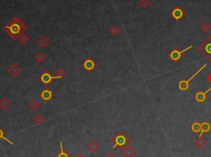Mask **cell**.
I'll list each match as a JSON object with an SVG mask.
<instances>
[{"label": "cell", "instance_id": "obj_15", "mask_svg": "<svg viewBox=\"0 0 211 157\" xmlns=\"http://www.w3.org/2000/svg\"><path fill=\"white\" fill-rule=\"evenodd\" d=\"M36 44L40 48H46L49 45V40L46 35H40L36 40Z\"/></svg>", "mask_w": 211, "mask_h": 157}, {"label": "cell", "instance_id": "obj_18", "mask_svg": "<svg viewBox=\"0 0 211 157\" xmlns=\"http://www.w3.org/2000/svg\"><path fill=\"white\" fill-rule=\"evenodd\" d=\"M31 122L34 123L35 125H36V126H39V125H40V124H42L44 122V118L40 115V114H36V115H35L34 117H33V119H31Z\"/></svg>", "mask_w": 211, "mask_h": 157}, {"label": "cell", "instance_id": "obj_1", "mask_svg": "<svg viewBox=\"0 0 211 157\" xmlns=\"http://www.w3.org/2000/svg\"><path fill=\"white\" fill-rule=\"evenodd\" d=\"M3 30L13 40H18L19 37L25 33L27 26L21 19L18 17H13L3 27Z\"/></svg>", "mask_w": 211, "mask_h": 157}, {"label": "cell", "instance_id": "obj_17", "mask_svg": "<svg viewBox=\"0 0 211 157\" xmlns=\"http://www.w3.org/2000/svg\"><path fill=\"white\" fill-rule=\"evenodd\" d=\"M191 130L194 133H196V134L200 133V131H201L200 123H199L198 121L193 122V123H191Z\"/></svg>", "mask_w": 211, "mask_h": 157}, {"label": "cell", "instance_id": "obj_27", "mask_svg": "<svg viewBox=\"0 0 211 157\" xmlns=\"http://www.w3.org/2000/svg\"><path fill=\"white\" fill-rule=\"evenodd\" d=\"M64 75H65V71L63 70L62 68H58L57 69H56L55 76V77H56L57 79H60V78H62V77H64Z\"/></svg>", "mask_w": 211, "mask_h": 157}, {"label": "cell", "instance_id": "obj_26", "mask_svg": "<svg viewBox=\"0 0 211 157\" xmlns=\"http://www.w3.org/2000/svg\"><path fill=\"white\" fill-rule=\"evenodd\" d=\"M0 140H4V141H6L7 142H8L10 145L14 146V142H12L11 140H9L8 138H7L6 137H5V135H4V132H3V130L2 129V128H0Z\"/></svg>", "mask_w": 211, "mask_h": 157}, {"label": "cell", "instance_id": "obj_4", "mask_svg": "<svg viewBox=\"0 0 211 157\" xmlns=\"http://www.w3.org/2000/svg\"><path fill=\"white\" fill-rule=\"evenodd\" d=\"M206 66H207V63H205V64H204V65H202L201 68H199L198 71H196V72L193 74L192 76L190 77V78H188L187 80L181 81L180 82L178 83V88H179V89H180L181 91H187V90L189 89L190 82L192 80L194 77H196V76H197V75H198V74L200 73V72H201L202 70H203V69H205V68H206Z\"/></svg>", "mask_w": 211, "mask_h": 157}, {"label": "cell", "instance_id": "obj_28", "mask_svg": "<svg viewBox=\"0 0 211 157\" xmlns=\"http://www.w3.org/2000/svg\"><path fill=\"white\" fill-rule=\"evenodd\" d=\"M139 4H140V6H141L142 8H143V9H147V8L150 6L151 3H150V1H149V0H140V2Z\"/></svg>", "mask_w": 211, "mask_h": 157}, {"label": "cell", "instance_id": "obj_23", "mask_svg": "<svg viewBox=\"0 0 211 157\" xmlns=\"http://www.w3.org/2000/svg\"><path fill=\"white\" fill-rule=\"evenodd\" d=\"M59 145H60V150H59V154L56 155V157H70L69 156V155H68V153L64 150V147H63V143L61 141H60V142H59Z\"/></svg>", "mask_w": 211, "mask_h": 157}, {"label": "cell", "instance_id": "obj_13", "mask_svg": "<svg viewBox=\"0 0 211 157\" xmlns=\"http://www.w3.org/2000/svg\"><path fill=\"white\" fill-rule=\"evenodd\" d=\"M99 143L96 142V140H92V141H90V142L87 143V149L90 151L92 154L96 153V151L99 150Z\"/></svg>", "mask_w": 211, "mask_h": 157}, {"label": "cell", "instance_id": "obj_12", "mask_svg": "<svg viewBox=\"0 0 211 157\" xmlns=\"http://www.w3.org/2000/svg\"><path fill=\"white\" fill-rule=\"evenodd\" d=\"M40 96L42 100H44V101H49V100H50L53 98V91L51 90L46 88V89H44L40 92Z\"/></svg>", "mask_w": 211, "mask_h": 157}, {"label": "cell", "instance_id": "obj_25", "mask_svg": "<svg viewBox=\"0 0 211 157\" xmlns=\"http://www.w3.org/2000/svg\"><path fill=\"white\" fill-rule=\"evenodd\" d=\"M18 41L20 42L21 45H27V44L28 43V41H29V37L26 34H22V35L18 38Z\"/></svg>", "mask_w": 211, "mask_h": 157}, {"label": "cell", "instance_id": "obj_20", "mask_svg": "<svg viewBox=\"0 0 211 157\" xmlns=\"http://www.w3.org/2000/svg\"><path fill=\"white\" fill-rule=\"evenodd\" d=\"M34 59L35 61L37 62V63H43L46 59V56L42 52H39L34 56Z\"/></svg>", "mask_w": 211, "mask_h": 157}, {"label": "cell", "instance_id": "obj_6", "mask_svg": "<svg viewBox=\"0 0 211 157\" xmlns=\"http://www.w3.org/2000/svg\"><path fill=\"white\" fill-rule=\"evenodd\" d=\"M55 79H57L56 77H53L52 75L50 73V72L47 71V70L44 71L39 77V80H40V82L44 84V85H46V86L51 83Z\"/></svg>", "mask_w": 211, "mask_h": 157}, {"label": "cell", "instance_id": "obj_8", "mask_svg": "<svg viewBox=\"0 0 211 157\" xmlns=\"http://www.w3.org/2000/svg\"><path fill=\"white\" fill-rule=\"evenodd\" d=\"M184 11L180 7H175L171 11V16L176 21H179L184 17Z\"/></svg>", "mask_w": 211, "mask_h": 157}, {"label": "cell", "instance_id": "obj_7", "mask_svg": "<svg viewBox=\"0 0 211 157\" xmlns=\"http://www.w3.org/2000/svg\"><path fill=\"white\" fill-rule=\"evenodd\" d=\"M96 63L92 59H86L82 63V67L87 72H93L96 68Z\"/></svg>", "mask_w": 211, "mask_h": 157}, {"label": "cell", "instance_id": "obj_29", "mask_svg": "<svg viewBox=\"0 0 211 157\" xmlns=\"http://www.w3.org/2000/svg\"><path fill=\"white\" fill-rule=\"evenodd\" d=\"M104 157H115V156L113 152H112V151H108V152H106V153Z\"/></svg>", "mask_w": 211, "mask_h": 157}, {"label": "cell", "instance_id": "obj_5", "mask_svg": "<svg viewBox=\"0 0 211 157\" xmlns=\"http://www.w3.org/2000/svg\"><path fill=\"white\" fill-rule=\"evenodd\" d=\"M193 47H194V45H191L186 47V48H185V49H182V50H178V49L175 48V49H173L172 50L171 52L169 53V58H170V59H171L172 61L178 62L182 58L184 53H186V51H188L190 49H193Z\"/></svg>", "mask_w": 211, "mask_h": 157}, {"label": "cell", "instance_id": "obj_19", "mask_svg": "<svg viewBox=\"0 0 211 157\" xmlns=\"http://www.w3.org/2000/svg\"><path fill=\"white\" fill-rule=\"evenodd\" d=\"M29 108L31 109V110L36 111L40 108V102L36 100H32L30 103H29Z\"/></svg>", "mask_w": 211, "mask_h": 157}, {"label": "cell", "instance_id": "obj_21", "mask_svg": "<svg viewBox=\"0 0 211 157\" xmlns=\"http://www.w3.org/2000/svg\"><path fill=\"white\" fill-rule=\"evenodd\" d=\"M8 106H9V101L5 97L0 99V109L2 110H5L6 109L8 108Z\"/></svg>", "mask_w": 211, "mask_h": 157}, {"label": "cell", "instance_id": "obj_9", "mask_svg": "<svg viewBox=\"0 0 211 157\" xmlns=\"http://www.w3.org/2000/svg\"><path fill=\"white\" fill-rule=\"evenodd\" d=\"M209 91H211V87H209L207 91H198L196 92V94L195 95V99H196V101L198 102V103H204V102L207 99V94H208Z\"/></svg>", "mask_w": 211, "mask_h": 157}, {"label": "cell", "instance_id": "obj_3", "mask_svg": "<svg viewBox=\"0 0 211 157\" xmlns=\"http://www.w3.org/2000/svg\"><path fill=\"white\" fill-rule=\"evenodd\" d=\"M205 58L211 62V35L205 39L197 49Z\"/></svg>", "mask_w": 211, "mask_h": 157}, {"label": "cell", "instance_id": "obj_24", "mask_svg": "<svg viewBox=\"0 0 211 157\" xmlns=\"http://www.w3.org/2000/svg\"><path fill=\"white\" fill-rule=\"evenodd\" d=\"M109 32H110V34L112 35H114V36H115L116 35H118V33H120V29H119V27L117 26L113 25V26H111L110 29H109Z\"/></svg>", "mask_w": 211, "mask_h": 157}, {"label": "cell", "instance_id": "obj_22", "mask_svg": "<svg viewBox=\"0 0 211 157\" xmlns=\"http://www.w3.org/2000/svg\"><path fill=\"white\" fill-rule=\"evenodd\" d=\"M200 29L204 33H207V32L210 31L211 25L208 22H204L200 25Z\"/></svg>", "mask_w": 211, "mask_h": 157}, {"label": "cell", "instance_id": "obj_11", "mask_svg": "<svg viewBox=\"0 0 211 157\" xmlns=\"http://www.w3.org/2000/svg\"><path fill=\"white\" fill-rule=\"evenodd\" d=\"M22 69L20 68L18 65L13 63L10 66L9 68H8V72L13 77H17L19 76V74L21 73Z\"/></svg>", "mask_w": 211, "mask_h": 157}, {"label": "cell", "instance_id": "obj_16", "mask_svg": "<svg viewBox=\"0 0 211 157\" xmlns=\"http://www.w3.org/2000/svg\"><path fill=\"white\" fill-rule=\"evenodd\" d=\"M193 143H194V145L196 146V147L198 148H202L203 146H205V145L207 143V142H206V140H205V138H203L202 137H197L194 141H193Z\"/></svg>", "mask_w": 211, "mask_h": 157}, {"label": "cell", "instance_id": "obj_2", "mask_svg": "<svg viewBox=\"0 0 211 157\" xmlns=\"http://www.w3.org/2000/svg\"><path fill=\"white\" fill-rule=\"evenodd\" d=\"M111 142L113 144V148L121 149L125 146H128V144L131 142V140L123 132H118L115 134V137L111 140Z\"/></svg>", "mask_w": 211, "mask_h": 157}, {"label": "cell", "instance_id": "obj_31", "mask_svg": "<svg viewBox=\"0 0 211 157\" xmlns=\"http://www.w3.org/2000/svg\"><path fill=\"white\" fill-rule=\"evenodd\" d=\"M75 157H86V156H85L83 154H81V153H79V154H78L77 155H75Z\"/></svg>", "mask_w": 211, "mask_h": 157}, {"label": "cell", "instance_id": "obj_30", "mask_svg": "<svg viewBox=\"0 0 211 157\" xmlns=\"http://www.w3.org/2000/svg\"><path fill=\"white\" fill-rule=\"evenodd\" d=\"M207 79H208L209 82H210L211 83V73H209L208 76H207Z\"/></svg>", "mask_w": 211, "mask_h": 157}, {"label": "cell", "instance_id": "obj_10", "mask_svg": "<svg viewBox=\"0 0 211 157\" xmlns=\"http://www.w3.org/2000/svg\"><path fill=\"white\" fill-rule=\"evenodd\" d=\"M121 153L123 157H133L135 155V151L130 146H125L120 149Z\"/></svg>", "mask_w": 211, "mask_h": 157}, {"label": "cell", "instance_id": "obj_14", "mask_svg": "<svg viewBox=\"0 0 211 157\" xmlns=\"http://www.w3.org/2000/svg\"><path fill=\"white\" fill-rule=\"evenodd\" d=\"M200 127H201V131L200 133V137H202V135L204 133H208L211 130V125L210 123L207 122V121H204L200 123Z\"/></svg>", "mask_w": 211, "mask_h": 157}]
</instances>
